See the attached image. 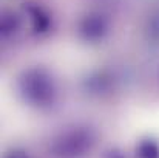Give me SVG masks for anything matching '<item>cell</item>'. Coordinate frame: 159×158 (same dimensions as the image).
I'll list each match as a JSON object with an SVG mask.
<instances>
[{
	"mask_svg": "<svg viewBox=\"0 0 159 158\" xmlns=\"http://www.w3.org/2000/svg\"><path fill=\"white\" fill-rule=\"evenodd\" d=\"M20 99L34 108H50L56 104L59 89L50 70L43 67H30L23 70L16 82Z\"/></svg>",
	"mask_w": 159,
	"mask_h": 158,
	"instance_id": "1",
	"label": "cell"
},
{
	"mask_svg": "<svg viewBox=\"0 0 159 158\" xmlns=\"http://www.w3.org/2000/svg\"><path fill=\"white\" fill-rule=\"evenodd\" d=\"M96 133L90 127H71L59 133L50 146L56 158H80L91 151Z\"/></svg>",
	"mask_w": 159,
	"mask_h": 158,
	"instance_id": "2",
	"label": "cell"
},
{
	"mask_svg": "<svg viewBox=\"0 0 159 158\" xmlns=\"http://www.w3.org/2000/svg\"><path fill=\"white\" fill-rule=\"evenodd\" d=\"M77 36L88 44H98L105 39L110 31V22L105 14L99 11H91L82 16L76 25Z\"/></svg>",
	"mask_w": 159,
	"mask_h": 158,
	"instance_id": "3",
	"label": "cell"
},
{
	"mask_svg": "<svg viewBox=\"0 0 159 158\" xmlns=\"http://www.w3.org/2000/svg\"><path fill=\"white\" fill-rule=\"evenodd\" d=\"M23 16L26 17L31 33L34 36L48 34L53 28V16L51 12L37 2H25L22 6Z\"/></svg>",
	"mask_w": 159,
	"mask_h": 158,
	"instance_id": "4",
	"label": "cell"
},
{
	"mask_svg": "<svg viewBox=\"0 0 159 158\" xmlns=\"http://www.w3.org/2000/svg\"><path fill=\"white\" fill-rule=\"evenodd\" d=\"M114 84H116L114 76L107 70H98L90 73L82 82L84 90L90 96H98V98L110 95L111 90L114 89Z\"/></svg>",
	"mask_w": 159,
	"mask_h": 158,
	"instance_id": "5",
	"label": "cell"
},
{
	"mask_svg": "<svg viewBox=\"0 0 159 158\" xmlns=\"http://www.w3.org/2000/svg\"><path fill=\"white\" fill-rule=\"evenodd\" d=\"M134 158H159V143L152 136L141 138L134 146Z\"/></svg>",
	"mask_w": 159,
	"mask_h": 158,
	"instance_id": "6",
	"label": "cell"
},
{
	"mask_svg": "<svg viewBox=\"0 0 159 158\" xmlns=\"http://www.w3.org/2000/svg\"><path fill=\"white\" fill-rule=\"evenodd\" d=\"M20 28V17L12 11H3L0 20V31L3 37H9L16 34Z\"/></svg>",
	"mask_w": 159,
	"mask_h": 158,
	"instance_id": "7",
	"label": "cell"
},
{
	"mask_svg": "<svg viewBox=\"0 0 159 158\" xmlns=\"http://www.w3.org/2000/svg\"><path fill=\"white\" fill-rule=\"evenodd\" d=\"M102 158H127V157H125V154H124L120 149H117V147H110V149H107L105 152H104Z\"/></svg>",
	"mask_w": 159,
	"mask_h": 158,
	"instance_id": "8",
	"label": "cell"
},
{
	"mask_svg": "<svg viewBox=\"0 0 159 158\" xmlns=\"http://www.w3.org/2000/svg\"><path fill=\"white\" fill-rule=\"evenodd\" d=\"M5 158H30V155L23 149H12V151L6 152Z\"/></svg>",
	"mask_w": 159,
	"mask_h": 158,
	"instance_id": "9",
	"label": "cell"
}]
</instances>
